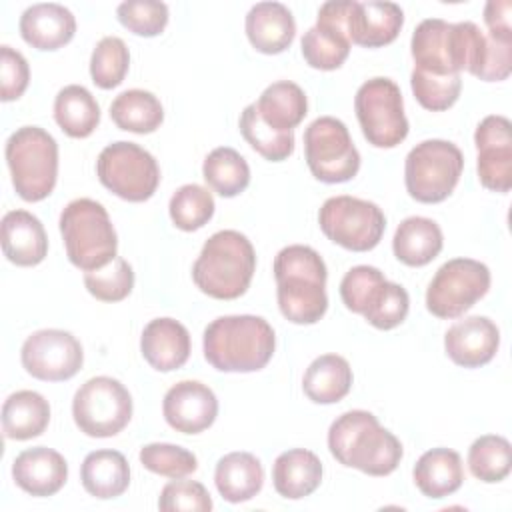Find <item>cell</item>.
Returning a JSON list of instances; mask_svg holds the SVG:
<instances>
[{
  "label": "cell",
  "mask_w": 512,
  "mask_h": 512,
  "mask_svg": "<svg viewBox=\"0 0 512 512\" xmlns=\"http://www.w3.org/2000/svg\"><path fill=\"white\" fill-rule=\"evenodd\" d=\"M328 448L342 466L368 476H388L402 460L400 440L366 410L340 414L328 428Z\"/></svg>",
  "instance_id": "6da1fadb"
},
{
  "label": "cell",
  "mask_w": 512,
  "mask_h": 512,
  "mask_svg": "<svg viewBox=\"0 0 512 512\" xmlns=\"http://www.w3.org/2000/svg\"><path fill=\"white\" fill-rule=\"evenodd\" d=\"M326 264L304 244L282 248L274 258L276 298L282 316L294 324H316L328 310Z\"/></svg>",
  "instance_id": "7a4b0ae2"
},
{
  "label": "cell",
  "mask_w": 512,
  "mask_h": 512,
  "mask_svg": "<svg viewBox=\"0 0 512 512\" xmlns=\"http://www.w3.org/2000/svg\"><path fill=\"white\" fill-rule=\"evenodd\" d=\"M202 346L206 362L220 372H256L270 362L276 336L262 316L234 314L212 320Z\"/></svg>",
  "instance_id": "3957f363"
},
{
  "label": "cell",
  "mask_w": 512,
  "mask_h": 512,
  "mask_svg": "<svg viewBox=\"0 0 512 512\" xmlns=\"http://www.w3.org/2000/svg\"><path fill=\"white\" fill-rule=\"evenodd\" d=\"M254 270L252 242L238 230H220L204 242L192 266V280L210 298L234 300L248 290Z\"/></svg>",
  "instance_id": "277c9868"
},
{
  "label": "cell",
  "mask_w": 512,
  "mask_h": 512,
  "mask_svg": "<svg viewBox=\"0 0 512 512\" xmlns=\"http://www.w3.org/2000/svg\"><path fill=\"white\" fill-rule=\"evenodd\" d=\"M60 234L68 260L84 272L102 268L116 258V230L106 208L92 198H76L64 206Z\"/></svg>",
  "instance_id": "5b68a950"
},
{
  "label": "cell",
  "mask_w": 512,
  "mask_h": 512,
  "mask_svg": "<svg viewBox=\"0 0 512 512\" xmlns=\"http://www.w3.org/2000/svg\"><path fill=\"white\" fill-rule=\"evenodd\" d=\"M6 162L16 194L40 202L52 194L58 178V144L40 126H22L6 140Z\"/></svg>",
  "instance_id": "8992f818"
},
{
  "label": "cell",
  "mask_w": 512,
  "mask_h": 512,
  "mask_svg": "<svg viewBox=\"0 0 512 512\" xmlns=\"http://www.w3.org/2000/svg\"><path fill=\"white\" fill-rule=\"evenodd\" d=\"M462 170L464 156L456 144L438 138L424 140L416 144L406 156V190L416 202H442L456 188Z\"/></svg>",
  "instance_id": "52a82bcc"
},
{
  "label": "cell",
  "mask_w": 512,
  "mask_h": 512,
  "mask_svg": "<svg viewBox=\"0 0 512 512\" xmlns=\"http://www.w3.org/2000/svg\"><path fill=\"white\" fill-rule=\"evenodd\" d=\"M96 174L102 186L128 202L152 198L160 184L156 158L142 146L126 140L112 142L98 154Z\"/></svg>",
  "instance_id": "ba28073f"
},
{
  "label": "cell",
  "mask_w": 512,
  "mask_h": 512,
  "mask_svg": "<svg viewBox=\"0 0 512 512\" xmlns=\"http://www.w3.org/2000/svg\"><path fill=\"white\" fill-rule=\"evenodd\" d=\"M72 416L86 436L110 438L128 426L132 418V396L116 378L94 376L76 390Z\"/></svg>",
  "instance_id": "9c48e42d"
},
{
  "label": "cell",
  "mask_w": 512,
  "mask_h": 512,
  "mask_svg": "<svg viewBox=\"0 0 512 512\" xmlns=\"http://www.w3.org/2000/svg\"><path fill=\"white\" fill-rule=\"evenodd\" d=\"M354 110L364 138L376 148H394L408 136L402 92L390 78L366 80L356 92Z\"/></svg>",
  "instance_id": "30bf717a"
},
{
  "label": "cell",
  "mask_w": 512,
  "mask_h": 512,
  "mask_svg": "<svg viewBox=\"0 0 512 512\" xmlns=\"http://www.w3.org/2000/svg\"><path fill=\"white\" fill-rule=\"evenodd\" d=\"M304 154L312 176L326 184L352 180L360 170V154L346 124L320 116L304 130Z\"/></svg>",
  "instance_id": "8fae6325"
},
{
  "label": "cell",
  "mask_w": 512,
  "mask_h": 512,
  "mask_svg": "<svg viewBox=\"0 0 512 512\" xmlns=\"http://www.w3.org/2000/svg\"><path fill=\"white\" fill-rule=\"evenodd\" d=\"M318 224L328 240L352 252L376 248L386 230L378 204L354 196L328 198L318 212Z\"/></svg>",
  "instance_id": "7c38bea8"
},
{
  "label": "cell",
  "mask_w": 512,
  "mask_h": 512,
  "mask_svg": "<svg viewBox=\"0 0 512 512\" xmlns=\"http://www.w3.org/2000/svg\"><path fill=\"white\" fill-rule=\"evenodd\" d=\"M490 288V270L472 258L444 262L426 290V308L436 318L452 320L468 312Z\"/></svg>",
  "instance_id": "4fadbf2b"
},
{
  "label": "cell",
  "mask_w": 512,
  "mask_h": 512,
  "mask_svg": "<svg viewBox=\"0 0 512 512\" xmlns=\"http://www.w3.org/2000/svg\"><path fill=\"white\" fill-rule=\"evenodd\" d=\"M20 360L30 376L44 382H62L80 372L84 352L82 344L70 332L46 328L24 340Z\"/></svg>",
  "instance_id": "5bb4252c"
},
{
  "label": "cell",
  "mask_w": 512,
  "mask_h": 512,
  "mask_svg": "<svg viewBox=\"0 0 512 512\" xmlns=\"http://www.w3.org/2000/svg\"><path fill=\"white\" fill-rule=\"evenodd\" d=\"M478 150V180L494 192L512 188V124L508 118L490 114L474 132Z\"/></svg>",
  "instance_id": "9a60e30c"
},
{
  "label": "cell",
  "mask_w": 512,
  "mask_h": 512,
  "mask_svg": "<svg viewBox=\"0 0 512 512\" xmlns=\"http://www.w3.org/2000/svg\"><path fill=\"white\" fill-rule=\"evenodd\" d=\"M162 414L170 428L182 434H198L210 428L218 416L216 394L198 380L176 382L162 402Z\"/></svg>",
  "instance_id": "2e32d148"
},
{
  "label": "cell",
  "mask_w": 512,
  "mask_h": 512,
  "mask_svg": "<svg viewBox=\"0 0 512 512\" xmlns=\"http://www.w3.org/2000/svg\"><path fill=\"white\" fill-rule=\"evenodd\" d=\"M410 52L420 68L430 74H460L458 38L454 24L440 18L422 20L412 32Z\"/></svg>",
  "instance_id": "e0dca14e"
},
{
  "label": "cell",
  "mask_w": 512,
  "mask_h": 512,
  "mask_svg": "<svg viewBox=\"0 0 512 512\" xmlns=\"http://www.w3.org/2000/svg\"><path fill=\"white\" fill-rule=\"evenodd\" d=\"M500 346V330L486 316H468L458 320L444 334L448 358L462 368H480L488 364Z\"/></svg>",
  "instance_id": "ac0fdd59"
},
{
  "label": "cell",
  "mask_w": 512,
  "mask_h": 512,
  "mask_svg": "<svg viewBox=\"0 0 512 512\" xmlns=\"http://www.w3.org/2000/svg\"><path fill=\"white\" fill-rule=\"evenodd\" d=\"M12 478L30 496H54L68 478L64 456L46 446L22 450L12 462Z\"/></svg>",
  "instance_id": "d6986e66"
},
{
  "label": "cell",
  "mask_w": 512,
  "mask_h": 512,
  "mask_svg": "<svg viewBox=\"0 0 512 512\" xmlns=\"http://www.w3.org/2000/svg\"><path fill=\"white\" fill-rule=\"evenodd\" d=\"M404 24V12L394 2H356L348 16L350 42L364 48H380L396 40Z\"/></svg>",
  "instance_id": "ffe728a7"
},
{
  "label": "cell",
  "mask_w": 512,
  "mask_h": 512,
  "mask_svg": "<svg viewBox=\"0 0 512 512\" xmlns=\"http://www.w3.org/2000/svg\"><path fill=\"white\" fill-rule=\"evenodd\" d=\"M140 352L158 372L178 370L190 356V334L174 318H154L142 330Z\"/></svg>",
  "instance_id": "44dd1931"
},
{
  "label": "cell",
  "mask_w": 512,
  "mask_h": 512,
  "mask_svg": "<svg viewBox=\"0 0 512 512\" xmlns=\"http://www.w3.org/2000/svg\"><path fill=\"white\" fill-rule=\"evenodd\" d=\"M74 14L54 2L32 4L20 16V34L36 50H58L74 38Z\"/></svg>",
  "instance_id": "7402d4cb"
},
{
  "label": "cell",
  "mask_w": 512,
  "mask_h": 512,
  "mask_svg": "<svg viewBox=\"0 0 512 512\" xmlns=\"http://www.w3.org/2000/svg\"><path fill=\"white\" fill-rule=\"evenodd\" d=\"M2 252L16 266H36L48 254L42 222L26 210H10L2 218Z\"/></svg>",
  "instance_id": "603a6c76"
},
{
  "label": "cell",
  "mask_w": 512,
  "mask_h": 512,
  "mask_svg": "<svg viewBox=\"0 0 512 512\" xmlns=\"http://www.w3.org/2000/svg\"><path fill=\"white\" fill-rule=\"evenodd\" d=\"M246 36L258 52L280 54L296 36L294 16L280 2H258L246 14Z\"/></svg>",
  "instance_id": "cb8c5ba5"
},
{
  "label": "cell",
  "mask_w": 512,
  "mask_h": 512,
  "mask_svg": "<svg viewBox=\"0 0 512 512\" xmlns=\"http://www.w3.org/2000/svg\"><path fill=\"white\" fill-rule=\"evenodd\" d=\"M322 482L320 458L306 450L294 448L282 452L272 466L274 490L288 500H300L310 496Z\"/></svg>",
  "instance_id": "d4e9b609"
},
{
  "label": "cell",
  "mask_w": 512,
  "mask_h": 512,
  "mask_svg": "<svg viewBox=\"0 0 512 512\" xmlns=\"http://www.w3.org/2000/svg\"><path fill=\"white\" fill-rule=\"evenodd\" d=\"M416 488L426 498H446L464 482L462 458L450 448H432L424 452L412 470Z\"/></svg>",
  "instance_id": "484cf974"
},
{
  "label": "cell",
  "mask_w": 512,
  "mask_h": 512,
  "mask_svg": "<svg viewBox=\"0 0 512 512\" xmlns=\"http://www.w3.org/2000/svg\"><path fill=\"white\" fill-rule=\"evenodd\" d=\"M214 484L226 502L240 504L262 490L264 468L250 452H230L218 460Z\"/></svg>",
  "instance_id": "4316f807"
},
{
  "label": "cell",
  "mask_w": 512,
  "mask_h": 512,
  "mask_svg": "<svg viewBox=\"0 0 512 512\" xmlns=\"http://www.w3.org/2000/svg\"><path fill=\"white\" fill-rule=\"evenodd\" d=\"M84 490L100 500L122 496L130 484V466L118 450H94L80 466Z\"/></svg>",
  "instance_id": "83f0119b"
},
{
  "label": "cell",
  "mask_w": 512,
  "mask_h": 512,
  "mask_svg": "<svg viewBox=\"0 0 512 512\" xmlns=\"http://www.w3.org/2000/svg\"><path fill=\"white\" fill-rule=\"evenodd\" d=\"M444 246L440 226L424 216H410L400 222L392 238L394 256L406 266H426Z\"/></svg>",
  "instance_id": "f1b7e54d"
},
{
  "label": "cell",
  "mask_w": 512,
  "mask_h": 512,
  "mask_svg": "<svg viewBox=\"0 0 512 512\" xmlns=\"http://www.w3.org/2000/svg\"><path fill=\"white\" fill-rule=\"evenodd\" d=\"M50 422L48 400L34 390H18L2 404V432L10 440L40 436Z\"/></svg>",
  "instance_id": "f546056e"
},
{
  "label": "cell",
  "mask_w": 512,
  "mask_h": 512,
  "mask_svg": "<svg viewBox=\"0 0 512 512\" xmlns=\"http://www.w3.org/2000/svg\"><path fill=\"white\" fill-rule=\"evenodd\" d=\"M254 106L262 122L278 132H292L308 114L304 90L290 80L270 84Z\"/></svg>",
  "instance_id": "4dcf8cb0"
},
{
  "label": "cell",
  "mask_w": 512,
  "mask_h": 512,
  "mask_svg": "<svg viewBox=\"0 0 512 512\" xmlns=\"http://www.w3.org/2000/svg\"><path fill=\"white\" fill-rule=\"evenodd\" d=\"M302 388L316 404L340 402L352 388V368L338 354H322L306 368Z\"/></svg>",
  "instance_id": "1f68e13d"
},
{
  "label": "cell",
  "mask_w": 512,
  "mask_h": 512,
  "mask_svg": "<svg viewBox=\"0 0 512 512\" xmlns=\"http://www.w3.org/2000/svg\"><path fill=\"white\" fill-rule=\"evenodd\" d=\"M54 120L70 138H86L100 124V106L88 88L70 84L56 94Z\"/></svg>",
  "instance_id": "d6a6232c"
},
{
  "label": "cell",
  "mask_w": 512,
  "mask_h": 512,
  "mask_svg": "<svg viewBox=\"0 0 512 512\" xmlns=\"http://www.w3.org/2000/svg\"><path fill=\"white\" fill-rule=\"evenodd\" d=\"M110 118L120 130L150 134L160 128L164 120V108L152 92L132 88L112 100Z\"/></svg>",
  "instance_id": "836d02e7"
},
{
  "label": "cell",
  "mask_w": 512,
  "mask_h": 512,
  "mask_svg": "<svg viewBox=\"0 0 512 512\" xmlns=\"http://www.w3.org/2000/svg\"><path fill=\"white\" fill-rule=\"evenodd\" d=\"M206 184L222 198H234L250 184V168L240 152L230 146L214 148L202 164Z\"/></svg>",
  "instance_id": "e575fe53"
},
{
  "label": "cell",
  "mask_w": 512,
  "mask_h": 512,
  "mask_svg": "<svg viewBox=\"0 0 512 512\" xmlns=\"http://www.w3.org/2000/svg\"><path fill=\"white\" fill-rule=\"evenodd\" d=\"M300 46L308 66L316 70H336L348 58L352 42L342 30L316 22V26L304 32Z\"/></svg>",
  "instance_id": "d590c367"
},
{
  "label": "cell",
  "mask_w": 512,
  "mask_h": 512,
  "mask_svg": "<svg viewBox=\"0 0 512 512\" xmlns=\"http://www.w3.org/2000/svg\"><path fill=\"white\" fill-rule=\"evenodd\" d=\"M468 468L472 476L482 482H502L512 468L510 442L496 434L476 438L468 450Z\"/></svg>",
  "instance_id": "8d00e7d4"
},
{
  "label": "cell",
  "mask_w": 512,
  "mask_h": 512,
  "mask_svg": "<svg viewBox=\"0 0 512 512\" xmlns=\"http://www.w3.org/2000/svg\"><path fill=\"white\" fill-rule=\"evenodd\" d=\"M238 126L244 140L270 162H282L294 152V132H278L264 124L254 104L242 110Z\"/></svg>",
  "instance_id": "74e56055"
},
{
  "label": "cell",
  "mask_w": 512,
  "mask_h": 512,
  "mask_svg": "<svg viewBox=\"0 0 512 512\" xmlns=\"http://www.w3.org/2000/svg\"><path fill=\"white\" fill-rule=\"evenodd\" d=\"M214 208L212 194L200 184L180 186L168 204L174 226L184 232H192L208 224V220L214 216Z\"/></svg>",
  "instance_id": "f35d334b"
},
{
  "label": "cell",
  "mask_w": 512,
  "mask_h": 512,
  "mask_svg": "<svg viewBox=\"0 0 512 512\" xmlns=\"http://www.w3.org/2000/svg\"><path fill=\"white\" fill-rule=\"evenodd\" d=\"M128 66L130 52L124 40L118 36H104L92 50L90 76L92 82L102 90H110L122 84L128 74Z\"/></svg>",
  "instance_id": "ab89813d"
},
{
  "label": "cell",
  "mask_w": 512,
  "mask_h": 512,
  "mask_svg": "<svg viewBox=\"0 0 512 512\" xmlns=\"http://www.w3.org/2000/svg\"><path fill=\"white\" fill-rule=\"evenodd\" d=\"M412 94L418 104L430 112H442L456 104L462 90L460 74H430L414 68L410 74Z\"/></svg>",
  "instance_id": "60d3db41"
},
{
  "label": "cell",
  "mask_w": 512,
  "mask_h": 512,
  "mask_svg": "<svg viewBox=\"0 0 512 512\" xmlns=\"http://www.w3.org/2000/svg\"><path fill=\"white\" fill-rule=\"evenodd\" d=\"M84 286L96 300L120 302L134 288V270L124 258L116 256L106 266L86 272Z\"/></svg>",
  "instance_id": "b9f144b4"
},
{
  "label": "cell",
  "mask_w": 512,
  "mask_h": 512,
  "mask_svg": "<svg viewBox=\"0 0 512 512\" xmlns=\"http://www.w3.org/2000/svg\"><path fill=\"white\" fill-rule=\"evenodd\" d=\"M140 464L160 476L166 478H186L188 474L196 472L198 460L196 456L178 446L168 442H152L140 448Z\"/></svg>",
  "instance_id": "7bdbcfd3"
},
{
  "label": "cell",
  "mask_w": 512,
  "mask_h": 512,
  "mask_svg": "<svg viewBox=\"0 0 512 512\" xmlns=\"http://www.w3.org/2000/svg\"><path fill=\"white\" fill-rule=\"evenodd\" d=\"M408 310H410L408 292L400 284L386 280L362 316L366 318L368 324H372L378 330H392L406 320Z\"/></svg>",
  "instance_id": "ee69618b"
},
{
  "label": "cell",
  "mask_w": 512,
  "mask_h": 512,
  "mask_svg": "<svg viewBox=\"0 0 512 512\" xmlns=\"http://www.w3.org/2000/svg\"><path fill=\"white\" fill-rule=\"evenodd\" d=\"M124 28L136 36H158L168 24V6L158 0H126L116 8Z\"/></svg>",
  "instance_id": "f6af8a7d"
},
{
  "label": "cell",
  "mask_w": 512,
  "mask_h": 512,
  "mask_svg": "<svg viewBox=\"0 0 512 512\" xmlns=\"http://www.w3.org/2000/svg\"><path fill=\"white\" fill-rule=\"evenodd\" d=\"M386 282L384 274L374 266H354L340 282V298L344 306L356 314H364L380 286Z\"/></svg>",
  "instance_id": "bcb514c9"
},
{
  "label": "cell",
  "mask_w": 512,
  "mask_h": 512,
  "mask_svg": "<svg viewBox=\"0 0 512 512\" xmlns=\"http://www.w3.org/2000/svg\"><path fill=\"white\" fill-rule=\"evenodd\" d=\"M158 508L162 512H208L212 510V498L204 484L196 480L174 478L168 482L158 498Z\"/></svg>",
  "instance_id": "7dc6e473"
},
{
  "label": "cell",
  "mask_w": 512,
  "mask_h": 512,
  "mask_svg": "<svg viewBox=\"0 0 512 512\" xmlns=\"http://www.w3.org/2000/svg\"><path fill=\"white\" fill-rule=\"evenodd\" d=\"M30 82V68L26 58L10 48V46H0V98L4 102L18 100Z\"/></svg>",
  "instance_id": "c3c4849f"
},
{
  "label": "cell",
  "mask_w": 512,
  "mask_h": 512,
  "mask_svg": "<svg viewBox=\"0 0 512 512\" xmlns=\"http://www.w3.org/2000/svg\"><path fill=\"white\" fill-rule=\"evenodd\" d=\"M512 4L510 0H490L484 8V22L492 34H512L510 24Z\"/></svg>",
  "instance_id": "681fc988"
}]
</instances>
